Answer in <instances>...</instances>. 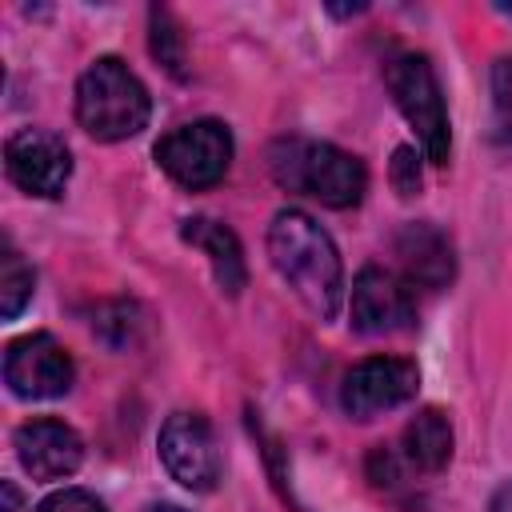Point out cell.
<instances>
[{"label":"cell","instance_id":"6da1fadb","mask_svg":"<svg viewBox=\"0 0 512 512\" xmlns=\"http://www.w3.org/2000/svg\"><path fill=\"white\" fill-rule=\"evenodd\" d=\"M268 260L292 296L320 320H332L344 300V264L332 236L300 208H280L268 224Z\"/></svg>","mask_w":512,"mask_h":512},{"label":"cell","instance_id":"7a4b0ae2","mask_svg":"<svg viewBox=\"0 0 512 512\" xmlns=\"http://www.w3.org/2000/svg\"><path fill=\"white\" fill-rule=\"evenodd\" d=\"M268 168L280 188L316 196L328 208H352L368 192L364 164L352 152L324 144V140H300V136L280 140L268 152Z\"/></svg>","mask_w":512,"mask_h":512},{"label":"cell","instance_id":"3957f363","mask_svg":"<svg viewBox=\"0 0 512 512\" xmlns=\"http://www.w3.org/2000/svg\"><path fill=\"white\" fill-rule=\"evenodd\" d=\"M148 116H152L148 88L124 60L100 56L84 68L76 84V120L88 136L108 140V144L128 140L148 124Z\"/></svg>","mask_w":512,"mask_h":512},{"label":"cell","instance_id":"277c9868","mask_svg":"<svg viewBox=\"0 0 512 512\" xmlns=\"http://www.w3.org/2000/svg\"><path fill=\"white\" fill-rule=\"evenodd\" d=\"M388 92L396 100V108L404 112V120L412 124L424 156L432 164H448V148H452V132H448V112H444V96H440V80L428 64V56L420 52H400L388 60L384 68Z\"/></svg>","mask_w":512,"mask_h":512},{"label":"cell","instance_id":"5b68a950","mask_svg":"<svg viewBox=\"0 0 512 512\" xmlns=\"http://www.w3.org/2000/svg\"><path fill=\"white\" fill-rule=\"evenodd\" d=\"M156 164L188 192L212 188L224 180L232 164V132L220 120H192L160 136Z\"/></svg>","mask_w":512,"mask_h":512},{"label":"cell","instance_id":"8992f818","mask_svg":"<svg viewBox=\"0 0 512 512\" xmlns=\"http://www.w3.org/2000/svg\"><path fill=\"white\" fill-rule=\"evenodd\" d=\"M420 388V372L404 356H372L360 360L344 384H340V404L352 420H372L380 412H392L408 404Z\"/></svg>","mask_w":512,"mask_h":512},{"label":"cell","instance_id":"52a82bcc","mask_svg":"<svg viewBox=\"0 0 512 512\" xmlns=\"http://www.w3.org/2000/svg\"><path fill=\"white\" fill-rule=\"evenodd\" d=\"M72 376V356L48 332L20 336L4 352V384L20 400H56L72 388Z\"/></svg>","mask_w":512,"mask_h":512},{"label":"cell","instance_id":"ba28073f","mask_svg":"<svg viewBox=\"0 0 512 512\" xmlns=\"http://www.w3.org/2000/svg\"><path fill=\"white\" fill-rule=\"evenodd\" d=\"M160 460L188 492H212L220 480V452L200 412H172L160 428Z\"/></svg>","mask_w":512,"mask_h":512},{"label":"cell","instance_id":"9c48e42d","mask_svg":"<svg viewBox=\"0 0 512 512\" xmlns=\"http://www.w3.org/2000/svg\"><path fill=\"white\" fill-rule=\"evenodd\" d=\"M4 168L20 192L56 200L72 176V152L56 132L20 128L4 148Z\"/></svg>","mask_w":512,"mask_h":512},{"label":"cell","instance_id":"30bf717a","mask_svg":"<svg viewBox=\"0 0 512 512\" xmlns=\"http://www.w3.org/2000/svg\"><path fill=\"white\" fill-rule=\"evenodd\" d=\"M352 328L364 336H392L404 332L416 316L412 308V288L392 276L388 268H360V276L352 280Z\"/></svg>","mask_w":512,"mask_h":512},{"label":"cell","instance_id":"8fae6325","mask_svg":"<svg viewBox=\"0 0 512 512\" xmlns=\"http://www.w3.org/2000/svg\"><path fill=\"white\" fill-rule=\"evenodd\" d=\"M16 456L32 480H64L84 460V440L64 420H28L16 428Z\"/></svg>","mask_w":512,"mask_h":512},{"label":"cell","instance_id":"7c38bea8","mask_svg":"<svg viewBox=\"0 0 512 512\" xmlns=\"http://www.w3.org/2000/svg\"><path fill=\"white\" fill-rule=\"evenodd\" d=\"M396 256L404 264V276L408 284L416 288H428V292H440L452 284L456 276V252H452V240L424 224V220H412L396 232Z\"/></svg>","mask_w":512,"mask_h":512},{"label":"cell","instance_id":"4fadbf2b","mask_svg":"<svg viewBox=\"0 0 512 512\" xmlns=\"http://www.w3.org/2000/svg\"><path fill=\"white\" fill-rule=\"evenodd\" d=\"M180 236L208 256L212 276H216V284H220L224 296H240L244 292V284H248L244 248H240V240H236V232L228 224H220L212 216H188L180 224Z\"/></svg>","mask_w":512,"mask_h":512},{"label":"cell","instance_id":"5bb4252c","mask_svg":"<svg viewBox=\"0 0 512 512\" xmlns=\"http://www.w3.org/2000/svg\"><path fill=\"white\" fill-rule=\"evenodd\" d=\"M404 460L420 472H440L452 460V424L440 408H424L404 428Z\"/></svg>","mask_w":512,"mask_h":512},{"label":"cell","instance_id":"9a60e30c","mask_svg":"<svg viewBox=\"0 0 512 512\" xmlns=\"http://www.w3.org/2000/svg\"><path fill=\"white\" fill-rule=\"evenodd\" d=\"M32 284H36L32 268H28V264L20 260V252L8 244L4 256H0V316H4V320H16V316L24 312V304L32 300Z\"/></svg>","mask_w":512,"mask_h":512},{"label":"cell","instance_id":"2e32d148","mask_svg":"<svg viewBox=\"0 0 512 512\" xmlns=\"http://www.w3.org/2000/svg\"><path fill=\"white\" fill-rule=\"evenodd\" d=\"M148 24H152V56H156L176 80H184V36H180L176 20L168 16V8H152V12H148Z\"/></svg>","mask_w":512,"mask_h":512},{"label":"cell","instance_id":"e0dca14e","mask_svg":"<svg viewBox=\"0 0 512 512\" xmlns=\"http://www.w3.org/2000/svg\"><path fill=\"white\" fill-rule=\"evenodd\" d=\"M492 120L496 136L512 144V56H500L492 64Z\"/></svg>","mask_w":512,"mask_h":512},{"label":"cell","instance_id":"ac0fdd59","mask_svg":"<svg viewBox=\"0 0 512 512\" xmlns=\"http://www.w3.org/2000/svg\"><path fill=\"white\" fill-rule=\"evenodd\" d=\"M392 188L400 192V196H416L420 192V184H424V176H420V156L408 148V144H400L396 152H392Z\"/></svg>","mask_w":512,"mask_h":512},{"label":"cell","instance_id":"d6986e66","mask_svg":"<svg viewBox=\"0 0 512 512\" xmlns=\"http://www.w3.org/2000/svg\"><path fill=\"white\" fill-rule=\"evenodd\" d=\"M32 512H108V508L84 488H64V492H52L48 500H40Z\"/></svg>","mask_w":512,"mask_h":512},{"label":"cell","instance_id":"ffe728a7","mask_svg":"<svg viewBox=\"0 0 512 512\" xmlns=\"http://www.w3.org/2000/svg\"><path fill=\"white\" fill-rule=\"evenodd\" d=\"M488 512H512V484H504L496 496H492V508Z\"/></svg>","mask_w":512,"mask_h":512},{"label":"cell","instance_id":"44dd1931","mask_svg":"<svg viewBox=\"0 0 512 512\" xmlns=\"http://www.w3.org/2000/svg\"><path fill=\"white\" fill-rule=\"evenodd\" d=\"M148 512H184V508H176V504H152Z\"/></svg>","mask_w":512,"mask_h":512},{"label":"cell","instance_id":"7402d4cb","mask_svg":"<svg viewBox=\"0 0 512 512\" xmlns=\"http://www.w3.org/2000/svg\"><path fill=\"white\" fill-rule=\"evenodd\" d=\"M500 8H504V12H508V16H512V4H500Z\"/></svg>","mask_w":512,"mask_h":512}]
</instances>
